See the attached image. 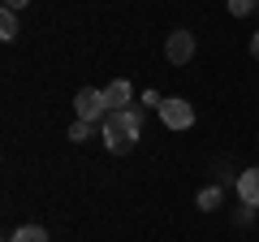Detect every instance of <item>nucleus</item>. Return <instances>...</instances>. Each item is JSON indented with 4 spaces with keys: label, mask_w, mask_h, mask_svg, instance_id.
Instances as JSON below:
<instances>
[{
    "label": "nucleus",
    "mask_w": 259,
    "mask_h": 242,
    "mask_svg": "<svg viewBox=\"0 0 259 242\" xmlns=\"http://www.w3.org/2000/svg\"><path fill=\"white\" fill-rule=\"evenodd\" d=\"M139 134H143V126L130 112H108L104 126H100V139H104V147L112 156H130V151L139 147Z\"/></svg>",
    "instance_id": "obj_1"
},
{
    "label": "nucleus",
    "mask_w": 259,
    "mask_h": 242,
    "mask_svg": "<svg viewBox=\"0 0 259 242\" xmlns=\"http://www.w3.org/2000/svg\"><path fill=\"white\" fill-rule=\"evenodd\" d=\"M104 117H108V100H104V91H95V87H82V91L74 95V121H87V126H104Z\"/></svg>",
    "instance_id": "obj_2"
},
{
    "label": "nucleus",
    "mask_w": 259,
    "mask_h": 242,
    "mask_svg": "<svg viewBox=\"0 0 259 242\" xmlns=\"http://www.w3.org/2000/svg\"><path fill=\"white\" fill-rule=\"evenodd\" d=\"M160 121H164V130H190L194 126V104L182 100V95H168L160 104Z\"/></svg>",
    "instance_id": "obj_3"
},
{
    "label": "nucleus",
    "mask_w": 259,
    "mask_h": 242,
    "mask_svg": "<svg viewBox=\"0 0 259 242\" xmlns=\"http://www.w3.org/2000/svg\"><path fill=\"white\" fill-rule=\"evenodd\" d=\"M194 48H199V39L190 30H173V35H164V61L168 65H186V61H194Z\"/></svg>",
    "instance_id": "obj_4"
},
{
    "label": "nucleus",
    "mask_w": 259,
    "mask_h": 242,
    "mask_svg": "<svg viewBox=\"0 0 259 242\" xmlns=\"http://www.w3.org/2000/svg\"><path fill=\"white\" fill-rule=\"evenodd\" d=\"M104 100H108V112L134 108V87H130V78H112V83L104 87Z\"/></svg>",
    "instance_id": "obj_5"
},
{
    "label": "nucleus",
    "mask_w": 259,
    "mask_h": 242,
    "mask_svg": "<svg viewBox=\"0 0 259 242\" xmlns=\"http://www.w3.org/2000/svg\"><path fill=\"white\" fill-rule=\"evenodd\" d=\"M238 204H250V208H259V169H242L238 173Z\"/></svg>",
    "instance_id": "obj_6"
},
{
    "label": "nucleus",
    "mask_w": 259,
    "mask_h": 242,
    "mask_svg": "<svg viewBox=\"0 0 259 242\" xmlns=\"http://www.w3.org/2000/svg\"><path fill=\"white\" fill-rule=\"evenodd\" d=\"M221 204H225V186H216V182H212V186H203L199 195H194V208H199V212H216Z\"/></svg>",
    "instance_id": "obj_7"
},
{
    "label": "nucleus",
    "mask_w": 259,
    "mask_h": 242,
    "mask_svg": "<svg viewBox=\"0 0 259 242\" xmlns=\"http://www.w3.org/2000/svg\"><path fill=\"white\" fill-rule=\"evenodd\" d=\"M9 242H48V229L44 225H18L9 233Z\"/></svg>",
    "instance_id": "obj_8"
},
{
    "label": "nucleus",
    "mask_w": 259,
    "mask_h": 242,
    "mask_svg": "<svg viewBox=\"0 0 259 242\" xmlns=\"http://www.w3.org/2000/svg\"><path fill=\"white\" fill-rule=\"evenodd\" d=\"M0 39H5V44L18 39V13L13 9H0Z\"/></svg>",
    "instance_id": "obj_9"
},
{
    "label": "nucleus",
    "mask_w": 259,
    "mask_h": 242,
    "mask_svg": "<svg viewBox=\"0 0 259 242\" xmlns=\"http://www.w3.org/2000/svg\"><path fill=\"white\" fill-rule=\"evenodd\" d=\"M91 134H95V126H87V121H74V126L65 130V139H69V143H87Z\"/></svg>",
    "instance_id": "obj_10"
},
{
    "label": "nucleus",
    "mask_w": 259,
    "mask_h": 242,
    "mask_svg": "<svg viewBox=\"0 0 259 242\" xmlns=\"http://www.w3.org/2000/svg\"><path fill=\"white\" fill-rule=\"evenodd\" d=\"M233 225H238V229H250V225H255V208L238 204V208H233Z\"/></svg>",
    "instance_id": "obj_11"
},
{
    "label": "nucleus",
    "mask_w": 259,
    "mask_h": 242,
    "mask_svg": "<svg viewBox=\"0 0 259 242\" xmlns=\"http://www.w3.org/2000/svg\"><path fill=\"white\" fill-rule=\"evenodd\" d=\"M225 5H229L233 18H246V13H255V9H259V0H225Z\"/></svg>",
    "instance_id": "obj_12"
},
{
    "label": "nucleus",
    "mask_w": 259,
    "mask_h": 242,
    "mask_svg": "<svg viewBox=\"0 0 259 242\" xmlns=\"http://www.w3.org/2000/svg\"><path fill=\"white\" fill-rule=\"evenodd\" d=\"M216 186H238V177H233V169L225 160H216Z\"/></svg>",
    "instance_id": "obj_13"
},
{
    "label": "nucleus",
    "mask_w": 259,
    "mask_h": 242,
    "mask_svg": "<svg viewBox=\"0 0 259 242\" xmlns=\"http://www.w3.org/2000/svg\"><path fill=\"white\" fill-rule=\"evenodd\" d=\"M160 104H164V100H160V91H143V108H156L160 112Z\"/></svg>",
    "instance_id": "obj_14"
},
{
    "label": "nucleus",
    "mask_w": 259,
    "mask_h": 242,
    "mask_svg": "<svg viewBox=\"0 0 259 242\" xmlns=\"http://www.w3.org/2000/svg\"><path fill=\"white\" fill-rule=\"evenodd\" d=\"M26 5H30V0H5V9H13V13H22Z\"/></svg>",
    "instance_id": "obj_15"
},
{
    "label": "nucleus",
    "mask_w": 259,
    "mask_h": 242,
    "mask_svg": "<svg viewBox=\"0 0 259 242\" xmlns=\"http://www.w3.org/2000/svg\"><path fill=\"white\" fill-rule=\"evenodd\" d=\"M250 56H255V61H259V30H255V35H250Z\"/></svg>",
    "instance_id": "obj_16"
}]
</instances>
